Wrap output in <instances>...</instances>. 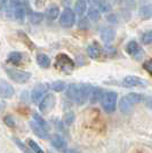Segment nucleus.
<instances>
[{
  "instance_id": "6",
  "label": "nucleus",
  "mask_w": 152,
  "mask_h": 153,
  "mask_svg": "<svg viewBox=\"0 0 152 153\" xmlns=\"http://www.w3.org/2000/svg\"><path fill=\"white\" fill-rule=\"evenodd\" d=\"M55 102H56L55 96L53 95V94H47L42 98V101L40 102V104H39L40 112L44 113V114H47L48 112H51V108H54V105H55Z\"/></svg>"
},
{
  "instance_id": "33",
  "label": "nucleus",
  "mask_w": 152,
  "mask_h": 153,
  "mask_svg": "<svg viewBox=\"0 0 152 153\" xmlns=\"http://www.w3.org/2000/svg\"><path fill=\"white\" fill-rule=\"evenodd\" d=\"M78 27L80 29V30H83V31H87L89 30V27H90V23H89V19L88 17H83L79 21V23H78Z\"/></svg>"
},
{
  "instance_id": "39",
  "label": "nucleus",
  "mask_w": 152,
  "mask_h": 153,
  "mask_svg": "<svg viewBox=\"0 0 152 153\" xmlns=\"http://www.w3.org/2000/svg\"><path fill=\"white\" fill-rule=\"evenodd\" d=\"M8 6V0H0V10H4Z\"/></svg>"
},
{
  "instance_id": "3",
  "label": "nucleus",
  "mask_w": 152,
  "mask_h": 153,
  "mask_svg": "<svg viewBox=\"0 0 152 153\" xmlns=\"http://www.w3.org/2000/svg\"><path fill=\"white\" fill-rule=\"evenodd\" d=\"M5 72L7 73V76H9V79H12L14 82L16 83H26L31 79V73L26 72V71L5 68Z\"/></svg>"
},
{
  "instance_id": "22",
  "label": "nucleus",
  "mask_w": 152,
  "mask_h": 153,
  "mask_svg": "<svg viewBox=\"0 0 152 153\" xmlns=\"http://www.w3.org/2000/svg\"><path fill=\"white\" fill-rule=\"evenodd\" d=\"M37 63L39 64V66L47 69L51 65V58L48 57L47 55H45V54H39L37 56Z\"/></svg>"
},
{
  "instance_id": "20",
  "label": "nucleus",
  "mask_w": 152,
  "mask_h": 153,
  "mask_svg": "<svg viewBox=\"0 0 152 153\" xmlns=\"http://www.w3.org/2000/svg\"><path fill=\"white\" fill-rule=\"evenodd\" d=\"M14 17L19 21V22H23L24 19H25V9L24 7L22 6V4H19L17 7L14 9Z\"/></svg>"
},
{
  "instance_id": "15",
  "label": "nucleus",
  "mask_w": 152,
  "mask_h": 153,
  "mask_svg": "<svg viewBox=\"0 0 152 153\" xmlns=\"http://www.w3.org/2000/svg\"><path fill=\"white\" fill-rule=\"evenodd\" d=\"M139 15L142 19H152V5L146 4L139 8Z\"/></svg>"
},
{
  "instance_id": "44",
  "label": "nucleus",
  "mask_w": 152,
  "mask_h": 153,
  "mask_svg": "<svg viewBox=\"0 0 152 153\" xmlns=\"http://www.w3.org/2000/svg\"><path fill=\"white\" fill-rule=\"evenodd\" d=\"M47 153H53V152H47Z\"/></svg>"
},
{
  "instance_id": "24",
  "label": "nucleus",
  "mask_w": 152,
  "mask_h": 153,
  "mask_svg": "<svg viewBox=\"0 0 152 153\" xmlns=\"http://www.w3.org/2000/svg\"><path fill=\"white\" fill-rule=\"evenodd\" d=\"M126 97L132 104H137V103H141L142 101H144V96L141 95V94H137V93H129Z\"/></svg>"
},
{
  "instance_id": "40",
  "label": "nucleus",
  "mask_w": 152,
  "mask_h": 153,
  "mask_svg": "<svg viewBox=\"0 0 152 153\" xmlns=\"http://www.w3.org/2000/svg\"><path fill=\"white\" fill-rule=\"evenodd\" d=\"M88 1L90 2V5H95V4H97L98 0H88Z\"/></svg>"
},
{
  "instance_id": "42",
  "label": "nucleus",
  "mask_w": 152,
  "mask_h": 153,
  "mask_svg": "<svg viewBox=\"0 0 152 153\" xmlns=\"http://www.w3.org/2000/svg\"><path fill=\"white\" fill-rule=\"evenodd\" d=\"M150 104H151V106H152V101H151V102H150Z\"/></svg>"
},
{
  "instance_id": "29",
  "label": "nucleus",
  "mask_w": 152,
  "mask_h": 153,
  "mask_svg": "<svg viewBox=\"0 0 152 153\" xmlns=\"http://www.w3.org/2000/svg\"><path fill=\"white\" fill-rule=\"evenodd\" d=\"M19 36L21 37V39L23 40V42H24V44H26V46H28V47L30 48V51H34L36 46H34V44H33V42H32L31 40L29 39V37L26 36V34L24 33V32L19 31Z\"/></svg>"
},
{
  "instance_id": "9",
  "label": "nucleus",
  "mask_w": 152,
  "mask_h": 153,
  "mask_svg": "<svg viewBox=\"0 0 152 153\" xmlns=\"http://www.w3.org/2000/svg\"><path fill=\"white\" fill-rule=\"evenodd\" d=\"M122 86L125 87H137V86H145V81L136 76H127L122 80Z\"/></svg>"
},
{
  "instance_id": "35",
  "label": "nucleus",
  "mask_w": 152,
  "mask_h": 153,
  "mask_svg": "<svg viewBox=\"0 0 152 153\" xmlns=\"http://www.w3.org/2000/svg\"><path fill=\"white\" fill-rule=\"evenodd\" d=\"M4 122H5V125L8 126V127H15V121H14L13 117L12 115H6L5 118H4Z\"/></svg>"
},
{
  "instance_id": "14",
  "label": "nucleus",
  "mask_w": 152,
  "mask_h": 153,
  "mask_svg": "<svg viewBox=\"0 0 152 153\" xmlns=\"http://www.w3.org/2000/svg\"><path fill=\"white\" fill-rule=\"evenodd\" d=\"M103 95H104V91H103L102 88H98V87H93L92 93H90V96H89V101H90L92 104H96L98 101H101Z\"/></svg>"
},
{
  "instance_id": "30",
  "label": "nucleus",
  "mask_w": 152,
  "mask_h": 153,
  "mask_svg": "<svg viewBox=\"0 0 152 153\" xmlns=\"http://www.w3.org/2000/svg\"><path fill=\"white\" fill-rule=\"evenodd\" d=\"M33 121H36L39 126H41V127L45 128L46 130H48V125H47V122L45 121V119L40 114H38V113H33Z\"/></svg>"
},
{
  "instance_id": "26",
  "label": "nucleus",
  "mask_w": 152,
  "mask_h": 153,
  "mask_svg": "<svg viewBox=\"0 0 152 153\" xmlns=\"http://www.w3.org/2000/svg\"><path fill=\"white\" fill-rule=\"evenodd\" d=\"M13 140L15 142V144L17 145V147H19V150L22 151L23 153H34L33 151H32L31 149H29V147L25 145V143H23L21 140H19V138H16V137H14Z\"/></svg>"
},
{
  "instance_id": "21",
  "label": "nucleus",
  "mask_w": 152,
  "mask_h": 153,
  "mask_svg": "<svg viewBox=\"0 0 152 153\" xmlns=\"http://www.w3.org/2000/svg\"><path fill=\"white\" fill-rule=\"evenodd\" d=\"M97 6L100 13H110L112 10V6L108 0H98L97 1Z\"/></svg>"
},
{
  "instance_id": "7",
  "label": "nucleus",
  "mask_w": 152,
  "mask_h": 153,
  "mask_svg": "<svg viewBox=\"0 0 152 153\" xmlns=\"http://www.w3.org/2000/svg\"><path fill=\"white\" fill-rule=\"evenodd\" d=\"M48 89H49V87H48L47 83H39V85H37L31 93V101L33 103H38L44 97Z\"/></svg>"
},
{
  "instance_id": "43",
  "label": "nucleus",
  "mask_w": 152,
  "mask_h": 153,
  "mask_svg": "<svg viewBox=\"0 0 152 153\" xmlns=\"http://www.w3.org/2000/svg\"><path fill=\"white\" fill-rule=\"evenodd\" d=\"M1 105H2V104H1V103H0V106H1Z\"/></svg>"
},
{
  "instance_id": "17",
  "label": "nucleus",
  "mask_w": 152,
  "mask_h": 153,
  "mask_svg": "<svg viewBox=\"0 0 152 153\" xmlns=\"http://www.w3.org/2000/svg\"><path fill=\"white\" fill-rule=\"evenodd\" d=\"M46 17L49 19V21H54V19H56L58 17V15H60V8L58 6L56 5H51V6L47 8V10H46Z\"/></svg>"
},
{
  "instance_id": "10",
  "label": "nucleus",
  "mask_w": 152,
  "mask_h": 153,
  "mask_svg": "<svg viewBox=\"0 0 152 153\" xmlns=\"http://www.w3.org/2000/svg\"><path fill=\"white\" fill-rule=\"evenodd\" d=\"M30 127H31L32 131L37 135L38 137H40L41 140H48L49 138V134H48V130H46L45 128H42L41 126H39L36 121L30 122Z\"/></svg>"
},
{
  "instance_id": "31",
  "label": "nucleus",
  "mask_w": 152,
  "mask_h": 153,
  "mask_svg": "<svg viewBox=\"0 0 152 153\" xmlns=\"http://www.w3.org/2000/svg\"><path fill=\"white\" fill-rule=\"evenodd\" d=\"M51 88L54 91H57V93H60V91H63L65 89V83L63 81H54V82L51 85Z\"/></svg>"
},
{
  "instance_id": "2",
  "label": "nucleus",
  "mask_w": 152,
  "mask_h": 153,
  "mask_svg": "<svg viewBox=\"0 0 152 153\" xmlns=\"http://www.w3.org/2000/svg\"><path fill=\"white\" fill-rule=\"evenodd\" d=\"M117 101H118V94L115 91H107L102 97L101 103L102 108L107 113H113L117 108Z\"/></svg>"
},
{
  "instance_id": "25",
  "label": "nucleus",
  "mask_w": 152,
  "mask_h": 153,
  "mask_svg": "<svg viewBox=\"0 0 152 153\" xmlns=\"http://www.w3.org/2000/svg\"><path fill=\"white\" fill-rule=\"evenodd\" d=\"M45 19V15L40 12H32L30 13V21L33 24H39L40 22H42Z\"/></svg>"
},
{
  "instance_id": "11",
  "label": "nucleus",
  "mask_w": 152,
  "mask_h": 153,
  "mask_svg": "<svg viewBox=\"0 0 152 153\" xmlns=\"http://www.w3.org/2000/svg\"><path fill=\"white\" fill-rule=\"evenodd\" d=\"M51 145L56 147L57 150H62L64 151L66 149V142L63 138V136L60 134H55L51 137Z\"/></svg>"
},
{
  "instance_id": "13",
  "label": "nucleus",
  "mask_w": 152,
  "mask_h": 153,
  "mask_svg": "<svg viewBox=\"0 0 152 153\" xmlns=\"http://www.w3.org/2000/svg\"><path fill=\"white\" fill-rule=\"evenodd\" d=\"M115 38V31L113 29H102L101 31V39L105 42V44H110L112 42Z\"/></svg>"
},
{
  "instance_id": "32",
  "label": "nucleus",
  "mask_w": 152,
  "mask_h": 153,
  "mask_svg": "<svg viewBox=\"0 0 152 153\" xmlns=\"http://www.w3.org/2000/svg\"><path fill=\"white\" fill-rule=\"evenodd\" d=\"M141 40H142V44L143 45H150V44H152V30L144 32Z\"/></svg>"
},
{
  "instance_id": "41",
  "label": "nucleus",
  "mask_w": 152,
  "mask_h": 153,
  "mask_svg": "<svg viewBox=\"0 0 152 153\" xmlns=\"http://www.w3.org/2000/svg\"><path fill=\"white\" fill-rule=\"evenodd\" d=\"M63 153H76V152H75V151H71V150H66V149H65V150L63 151Z\"/></svg>"
},
{
  "instance_id": "8",
  "label": "nucleus",
  "mask_w": 152,
  "mask_h": 153,
  "mask_svg": "<svg viewBox=\"0 0 152 153\" xmlns=\"http://www.w3.org/2000/svg\"><path fill=\"white\" fill-rule=\"evenodd\" d=\"M14 94H15V89L13 86L7 82L6 80L0 79V98H2V100L12 98Z\"/></svg>"
},
{
  "instance_id": "27",
  "label": "nucleus",
  "mask_w": 152,
  "mask_h": 153,
  "mask_svg": "<svg viewBox=\"0 0 152 153\" xmlns=\"http://www.w3.org/2000/svg\"><path fill=\"white\" fill-rule=\"evenodd\" d=\"M88 19H90V21H93V22L100 21V19H101V13H100V10L96 9V8H90L88 12Z\"/></svg>"
},
{
  "instance_id": "34",
  "label": "nucleus",
  "mask_w": 152,
  "mask_h": 153,
  "mask_svg": "<svg viewBox=\"0 0 152 153\" xmlns=\"http://www.w3.org/2000/svg\"><path fill=\"white\" fill-rule=\"evenodd\" d=\"M64 123L66 125V126H70L72 122H73V120H75V113L72 112V111H69V112H66L65 114H64Z\"/></svg>"
},
{
  "instance_id": "1",
  "label": "nucleus",
  "mask_w": 152,
  "mask_h": 153,
  "mask_svg": "<svg viewBox=\"0 0 152 153\" xmlns=\"http://www.w3.org/2000/svg\"><path fill=\"white\" fill-rule=\"evenodd\" d=\"M92 89H93V86H90V85L73 83V85H70L66 88V96L71 101L77 103L78 105H83L89 100Z\"/></svg>"
},
{
  "instance_id": "12",
  "label": "nucleus",
  "mask_w": 152,
  "mask_h": 153,
  "mask_svg": "<svg viewBox=\"0 0 152 153\" xmlns=\"http://www.w3.org/2000/svg\"><path fill=\"white\" fill-rule=\"evenodd\" d=\"M101 47L97 42H93L87 47V53H88L89 57L93 59H98L100 55H101Z\"/></svg>"
},
{
  "instance_id": "18",
  "label": "nucleus",
  "mask_w": 152,
  "mask_h": 153,
  "mask_svg": "<svg viewBox=\"0 0 152 153\" xmlns=\"http://www.w3.org/2000/svg\"><path fill=\"white\" fill-rule=\"evenodd\" d=\"M22 59H23V56L19 51H12V53H9V55L7 57V62L13 64V65H19Z\"/></svg>"
},
{
  "instance_id": "37",
  "label": "nucleus",
  "mask_w": 152,
  "mask_h": 153,
  "mask_svg": "<svg viewBox=\"0 0 152 153\" xmlns=\"http://www.w3.org/2000/svg\"><path fill=\"white\" fill-rule=\"evenodd\" d=\"M105 53L108 54L109 56H113V55H115V48L111 47V46H107L105 47Z\"/></svg>"
},
{
  "instance_id": "16",
  "label": "nucleus",
  "mask_w": 152,
  "mask_h": 153,
  "mask_svg": "<svg viewBox=\"0 0 152 153\" xmlns=\"http://www.w3.org/2000/svg\"><path fill=\"white\" fill-rule=\"evenodd\" d=\"M126 53L132 55V56H135V58L137 57L139 53H141V48H139V44L136 41H129L126 46Z\"/></svg>"
},
{
  "instance_id": "28",
  "label": "nucleus",
  "mask_w": 152,
  "mask_h": 153,
  "mask_svg": "<svg viewBox=\"0 0 152 153\" xmlns=\"http://www.w3.org/2000/svg\"><path fill=\"white\" fill-rule=\"evenodd\" d=\"M26 143H28V145L30 146V149H31L34 153H45L44 150L38 145V143H36V142L33 140H31V138H28V140H26Z\"/></svg>"
},
{
  "instance_id": "5",
  "label": "nucleus",
  "mask_w": 152,
  "mask_h": 153,
  "mask_svg": "<svg viewBox=\"0 0 152 153\" xmlns=\"http://www.w3.org/2000/svg\"><path fill=\"white\" fill-rule=\"evenodd\" d=\"M60 23L63 27H72L76 23V14L72 12V9L70 8H65L63 13L61 15V19Z\"/></svg>"
},
{
  "instance_id": "23",
  "label": "nucleus",
  "mask_w": 152,
  "mask_h": 153,
  "mask_svg": "<svg viewBox=\"0 0 152 153\" xmlns=\"http://www.w3.org/2000/svg\"><path fill=\"white\" fill-rule=\"evenodd\" d=\"M86 10H87V2L85 0H78L76 6H75V12L78 15L83 16V14L86 13Z\"/></svg>"
},
{
  "instance_id": "19",
  "label": "nucleus",
  "mask_w": 152,
  "mask_h": 153,
  "mask_svg": "<svg viewBox=\"0 0 152 153\" xmlns=\"http://www.w3.org/2000/svg\"><path fill=\"white\" fill-rule=\"evenodd\" d=\"M132 108H133V104L129 102L128 100H127V97H122L120 100V102H119V110H120L122 113H129L130 111H132Z\"/></svg>"
},
{
  "instance_id": "38",
  "label": "nucleus",
  "mask_w": 152,
  "mask_h": 153,
  "mask_svg": "<svg viewBox=\"0 0 152 153\" xmlns=\"http://www.w3.org/2000/svg\"><path fill=\"white\" fill-rule=\"evenodd\" d=\"M107 19H108L110 23H112V24H115L117 22H118V19H117V16L114 15V14H110L107 16Z\"/></svg>"
},
{
  "instance_id": "4",
  "label": "nucleus",
  "mask_w": 152,
  "mask_h": 153,
  "mask_svg": "<svg viewBox=\"0 0 152 153\" xmlns=\"http://www.w3.org/2000/svg\"><path fill=\"white\" fill-rule=\"evenodd\" d=\"M55 68L58 70L70 73L71 71L75 69V62L71 57H69L66 54H58L56 56L55 61Z\"/></svg>"
},
{
  "instance_id": "36",
  "label": "nucleus",
  "mask_w": 152,
  "mask_h": 153,
  "mask_svg": "<svg viewBox=\"0 0 152 153\" xmlns=\"http://www.w3.org/2000/svg\"><path fill=\"white\" fill-rule=\"evenodd\" d=\"M143 68H144V69H145V70L152 76V59H149V61L144 62V64H143Z\"/></svg>"
}]
</instances>
